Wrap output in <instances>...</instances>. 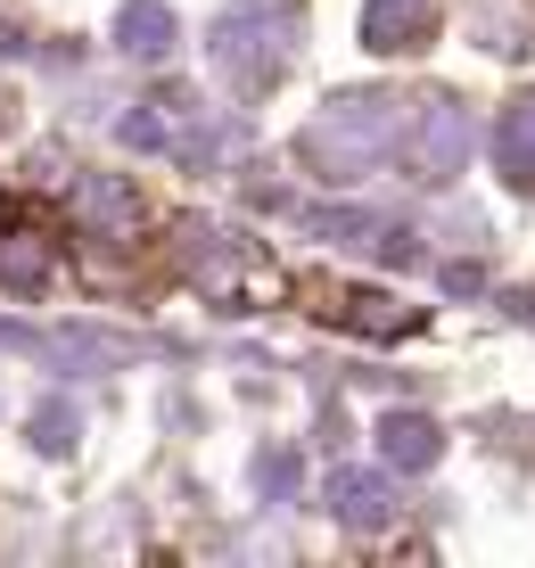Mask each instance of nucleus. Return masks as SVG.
<instances>
[{"label":"nucleus","instance_id":"obj_8","mask_svg":"<svg viewBox=\"0 0 535 568\" xmlns=\"http://www.w3.org/2000/svg\"><path fill=\"white\" fill-rule=\"evenodd\" d=\"M478 26H486V50H519L527 17H519V0H478Z\"/></svg>","mask_w":535,"mask_h":568},{"label":"nucleus","instance_id":"obj_1","mask_svg":"<svg viewBox=\"0 0 535 568\" xmlns=\"http://www.w3.org/2000/svg\"><path fill=\"white\" fill-rule=\"evenodd\" d=\"M395 132H404L395 100H339V108L322 115V124L305 132V156L330 173V182H354L371 156H387V149H395Z\"/></svg>","mask_w":535,"mask_h":568},{"label":"nucleus","instance_id":"obj_4","mask_svg":"<svg viewBox=\"0 0 535 568\" xmlns=\"http://www.w3.org/2000/svg\"><path fill=\"white\" fill-rule=\"evenodd\" d=\"M462 156H470V115L453 100H428V115H421V165L428 173H453Z\"/></svg>","mask_w":535,"mask_h":568},{"label":"nucleus","instance_id":"obj_6","mask_svg":"<svg viewBox=\"0 0 535 568\" xmlns=\"http://www.w3.org/2000/svg\"><path fill=\"white\" fill-rule=\"evenodd\" d=\"M330 495H339V511L354 519V527H371V519H387V486L380 478H363V469H346L339 486H330Z\"/></svg>","mask_w":535,"mask_h":568},{"label":"nucleus","instance_id":"obj_3","mask_svg":"<svg viewBox=\"0 0 535 568\" xmlns=\"http://www.w3.org/2000/svg\"><path fill=\"white\" fill-rule=\"evenodd\" d=\"M428 26H437V0H371L363 9V42L371 50H412Z\"/></svg>","mask_w":535,"mask_h":568},{"label":"nucleus","instance_id":"obj_5","mask_svg":"<svg viewBox=\"0 0 535 568\" xmlns=\"http://www.w3.org/2000/svg\"><path fill=\"white\" fill-rule=\"evenodd\" d=\"M494 149H503V173L519 190H535V100H519L503 115V132H494Z\"/></svg>","mask_w":535,"mask_h":568},{"label":"nucleus","instance_id":"obj_2","mask_svg":"<svg viewBox=\"0 0 535 568\" xmlns=\"http://www.w3.org/2000/svg\"><path fill=\"white\" fill-rule=\"evenodd\" d=\"M289 42H296V0H240V9L214 26V58L248 83H272L289 67Z\"/></svg>","mask_w":535,"mask_h":568},{"label":"nucleus","instance_id":"obj_7","mask_svg":"<svg viewBox=\"0 0 535 568\" xmlns=\"http://www.w3.org/2000/svg\"><path fill=\"white\" fill-rule=\"evenodd\" d=\"M165 9H157V0H132V9H124V42L132 50H141V58H157V50H165Z\"/></svg>","mask_w":535,"mask_h":568},{"label":"nucleus","instance_id":"obj_9","mask_svg":"<svg viewBox=\"0 0 535 568\" xmlns=\"http://www.w3.org/2000/svg\"><path fill=\"white\" fill-rule=\"evenodd\" d=\"M387 454H395V462H428V454H437L428 420H387Z\"/></svg>","mask_w":535,"mask_h":568}]
</instances>
